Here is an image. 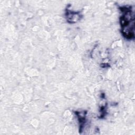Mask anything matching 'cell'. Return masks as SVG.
<instances>
[{
	"label": "cell",
	"instance_id": "cell-1",
	"mask_svg": "<svg viewBox=\"0 0 135 135\" xmlns=\"http://www.w3.org/2000/svg\"><path fill=\"white\" fill-rule=\"evenodd\" d=\"M122 15L120 18L121 27V32L123 36L127 39L134 37V14L131 11V7H122Z\"/></svg>",
	"mask_w": 135,
	"mask_h": 135
}]
</instances>
